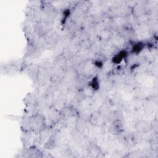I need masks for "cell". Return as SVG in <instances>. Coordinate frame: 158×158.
Returning <instances> with one entry per match:
<instances>
[{
  "label": "cell",
  "mask_w": 158,
  "mask_h": 158,
  "mask_svg": "<svg viewBox=\"0 0 158 158\" xmlns=\"http://www.w3.org/2000/svg\"><path fill=\"white\" fill-rule=\"evenodd\" d=\"M94 65L96 67H98V68H101L102 67V65H103V63H102V62L101 60L96 59L94 62Z\"/></svg>",
  "instance_id": "cell-9"
},
{
  "label": "cell",
  "mask_w": 158,
  "mask_h": 158,
  "mask_svg": "<svg viewBox=\"0 0 158 158\" xmlns=\"http://www.w3.org/2000/svg\"><path fill=\"white\" fill-rule=\"evenodd\" d=\"M144 9L143 7H142L139 4H136L133 7V13L135 14V16L136 17H139L143 15Z\"/></svg>",
  "instance_id": "cell-8"
},
{
  "label": "cell",
  "mask_w": 158,
  "mask_h": 158,
  "mask_svg": "<svg viewBox=\"0 0 158 158\" xmlns=\"http://www.w3.org/2000/svg\"><path fill=\"white\" fill-rule=\"evenodd\" d=\"M88 86L94 92L98 91L100 88V83L98 77L96 76L92 77V78L88 82Z\"/></svg>",
  "instance_id": "cell-6"
},
{
  "label": "cell",
  "mask_w": 158,
  "mask_h": 158,
  "mask_svg": "<svg viewBox=\"0 0 158 158\" xmlns=\"http://www.w3.org/2000/svg\"><path fill=\"white\" fill-rule=\"evenodd\" d=\"M122 122L118 119H115L113 121L109 127V131L112 135H117L120 133L122 130Z\"/></svg>",
  "instance_id": "cell-3"
},
{
  "label": "cell",
  "mask_w": 158,
  "mask_h": 158,
  "mask_svg": "<svg viewBox=\"0 0 158 158\" xmlns=\"http://www.w3.org/2000/svg\"><path fill=\"white\" fill-rule=\"evenodd\" d=\"M145 43L143 41H138L134 43L131 47V52L135 54H139L144 48Z\"/></svg>",
  "instance_id": "cell-7"
},
{
  "label": "cell",
  "mask_w": 158,
  "mask_h": 158,
  "mask_svg": "<svg viewBox=\"0 0 158 158\" xmlns=\"http://www.w3.org/2000/svg\"><path fill=\"white\" fill-rule=\"evenodd\" d=\"M86 120L79 117L78 118L75 123V129L78 131L83 133L86 128Z\"/></svg>",
  "instance_id": "cell-5"
},
{
  "label": "cell",
  "mask_w": 158,
  "mask_h": 158,
  "mask_svg": "<svg viewBox=\"0 0 158 158\" xmlns=\"http://www.w3.org/2000/svg\"><path fill=\"white\" fill-rule=\"evenodd\" d=\"M136 130L140 133H146L152 129L151 124L145 120L138 122L135 125Z\"/></svg>",
  "instance_id": "cell-2"
},
{
  "label": "cell",
  "mask_w": 158,
  "mask_h": 158,
  "mask_svg": "<svg viewBox=\"0 0 158 158\" xmlns=\"http://www.w3.org/2000/svg\"><path fill=\"white\" fill-rule=\"evenodd\" d=\"M88 122L96 127H101L106 124V117L99 111L92 112Z\"/></svg>",
  "instance_id": "cell-1"
},
{
  "label": "cell",
  "mask_w": 158,
  "mask_h": 158,
  "mask_svg": "<svg viewBox=\"0 0 158 158\" xmlns=\"http://www.w3.org/2000/svg\"><path fill=\"white\" fill-rule=\"evenodd\" d=\"M128 56V52L126 50H121L115 54L112 58V62L114 64H120L123 59H125Z\"/></svg>",
  "instance_id": "cell-4"
}]
</instances>
